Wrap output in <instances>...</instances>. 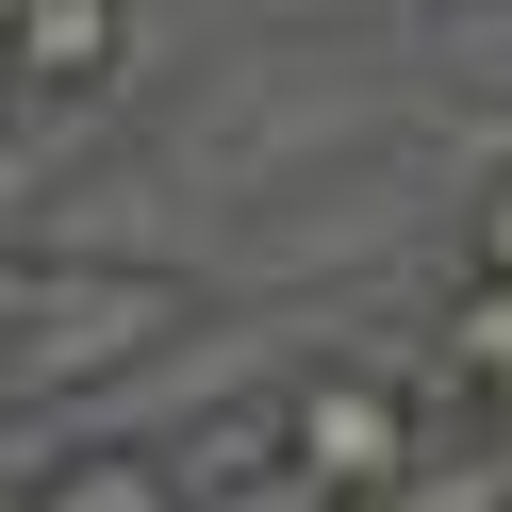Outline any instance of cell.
<instances>
[{
    "label": "cell",
    "mask_w": 512,
    "mask_h": 512,
    "mask_svg": "<svg viewBox=\"0 0 512 512\" xmlns=\"http://www.w3.org/2000/svg\"><path fill=\"white\" fill-rule=\"evenodd\" d=\"M34 265H50V248H17V232H0V331L34 314Z\"/></svg>",
    "instance_id": "7"
},
{
    "label": "cell",
    "mask_w": 512,
    "mask_h": 512,
    "mask_svg": "<svg viewBox=\"0 0 512 512\" xmlns=\"http://www.w3.org/2000/svg\"><path fill=\"white\" fill-rule=\"evenodd\" d=\"M17 512H199V496H182V463H149V446H67L50 479H17Z\"/></svg>",
    "instance_id": "4"
},
{
    "label": "cell",
    "mask_w": 512,
    "mask_h": 512,
    "mask_svg": "<svg viewBox=\"0 0 512 512\" xmlns=\"http://www.w3.org/2000/svg\"><path fill=\"white\" fill-rule=\"evenodd\" d=\"M446 397H463L479 430L512 413V281H463V298H446Z\"/></svg>",
    "instance_id": "5"
},
{
    "label": "cell",
    "mask_w": 512,
    "mask_h": 512,
    "mask_svg": "<svg viewBox=\"0 0 512 512\" xmlns=\"http://www.w3.org/2000/svg\"><path fill=\"white\" fill-rule=\"evenodd\" d=\"M281 479H314L331 512L413 496V397L380 364H298V380H281Z\"/></svg>",
    "instance_id": "2"
},
{
    "label": "cell",
    "mask_w": 512,
    "mask_h": 512,
    "mask_svg": "<svg viewBox=\"0 0 512 512\" xmlns=\"http://www.w3.org/2000/svg\"><path fill=\"white\" fill-rule=\"evenodd\" d=\"M463 281H512V166L463 199Z\"/></svg>",
    "instance_id": "6"
},
{
    "label": "cell",
    "mask_w": 512,
    "mask_h": 512,
    "mask_svg": "<svg viewBox=\"0 0 512 512\" xmlns=\"http://www.w3.org/2000/svg\"><path fill=\"white\" fill-rule=\"evenodd\" d=\"M0 50H17V83H34V100H100V83L133 67V0H17V17H0Z\"/></svg>",
    "instance_id": "3"
},
{
    "label": "cell",
    "mask_w": 512,
    "mask_h": 512,
    "mask_svg": "<svg viewBox=\"0 0 512 512\" xmlns=\"http://www.w3.org/2000/svg\"><path fill=\"white\" fill-rule=\"evenodd\" d=\"M17 100H34V83H17V50H0V116H17Z\"/></svg>",
    "instance_id": "8"
},
{
    "label": "cell",
    "mask_w": 512,
    "mask_h": 512,
    "mask_svg": "<svg viewBox=\"0 0 512 512\" xmlns=\"http://www.w3.org/2000/svg\"><path fill=\"white\" fill-rule=\"evenodd\" d=\"M182 298L149 265H34V314L0 331V397H67V380L133 364V347H166Z\"/></svg>",
    "instance_id": "1"
}]
</instances>
